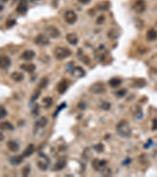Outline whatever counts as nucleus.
I'll list each match as a JSON object with an SVG mask.
<instances>
[{
  "instance_id": "2",
  "label": "nucleus",
  "mask_w": 157,
  "mask_h": 177,
  "mask_svg": "<svg viewBox=\"0 0 157 177\" xmlns=\"http://www.w3.org/2000/svg\"><path fill=\"white\" fill-rule=\"evenodd\" d=\"M72 54V52L69 49L65 47H57L54 50V56L57 60H63L67 59Z\"/></svg>"
},
{
  "instance_id": "21",
  "label": "nucleus",
  "mask_w": 157,
  "mask_h": 177,
  "mask_svg": "<svg viewBox=\"0 0 157 177\" xmlns=\"http://www.w3.org/2000/svg\"><path fill=\"white\" fill-rule=\"evenodd\" d=\"M7 147L12 152H17L19 150V144L17 142L10 140L7 143Z\"/></svg>"
},
{
  "instance_id": "24",
  "label": "nucleus",
  "mask_w": 157,
  "mask_h": 177,
  "mask_svg": "<svg viewBox=\"0 0 157 177\" xmlns=\"http://www.w3.org/2000/svg\"><path fill=\"white\" fill-rule=\"evenodd\" d=\"M109 85L112 88H117L119 87L122 83V80L119 78H116V77H114V78H112L109 80Z\"/></svg>"
},
{
  "instance_id": "6",
  "label": "nucleus",
  "mask_w": 157,
  "mask_h": 177,
  "mask_svg": "<svg viewBox=\"0 0 157 177\" xmlns=\"http://www.w3.org/2000/svg\"><path fill=\"white\" fill-rule=\"evenodd\" d=\"M35 43L39 46H46L49 43V39L48 36L43 34H39L35 38Z\"/></svg>"
},
{
  "instance_id": "43",
  "label": "nucleus",
  "mask_w": 157,
  "mask_h": 177,
  "mask_svg": "<svg viewBox=\"0 0 157 177\" xmlns=\"http://www.w3.org/2000/svg\"><path fill=\"white\" fill-rule=\"evenodd\" d=\"M4 9V7H3V5L2 4V2H0V12H2Z\"/></svg>"
},
{
  "instance_id": "14",
  "label": "nucleus",
  "mask_w": 157,
  "mask_h": 177,
  "mask_svg": "<svg viewBox=\"0 0 157 177\" xmlns=\"http://www.w3.org/2000/svg\"><path fill=\"white\" fill-rule=\"evenodd\" d=\"M66 39L70 44L72 45H76L78 43V39L76 34L75 33H68L66 36Z\"/></svg>"
},
{
  "instance_id": "40",
  "label": "nucleus",
  "mask_w": 157,
  "mask_h": 177,
  "mask_svg": "<svg viewBox=\"0 0 157 177\" xmlns=\"http://www.w3.org/2000/svg\"><path fill=\"white\" fill-rule=\"evenodd\" d=\"M39 105H36V107L34 108L33 111H32V113H33V114H35V113H36V115H38V113H39Z\"/></svg>"
},
{
  "instance_id": "34",
  "label": "nucleus",
  "mask_w": 157,
  "mask_h": 177,
  "mask_svg": "<svg viewBox=\"0 0 157 177\" xmlns=\"http://www.w3.org/2000/svg\"><path fill=\"white\" fill-rule=\"evenodd\" d=\"M126 94V90L121 89L116 92V96L119 97V98H122V97L125 96Z\"/></svg>"
},
{
  "instance_id": "42",
  "label": "nucleus",
  "mask_w": 157,
  "mask_h": 177,
  "mask_svg": "<svg viewBox=\"0 0 157 177\" xmlns=\"http://www.w3.org/2000/svg\"><path fill=\"white\" fill-rule=\"evenodd\" d=\"M3 139H4V135L2 132H0V142H2Z\"/></svg>"
},
{
  "instance_id": "15",
  "label": "nucleus",
  "mask_w": 157,
  "mask_h": 177,
  "mask_svg": "<svg viewBox=\"0 0 157 177\" xmlns=\"http://www.w3.org/2000/svg\"><path fill=\"white\" fill-rule=\"evenodd\" d=\"M21 69H23L25 72H28V73H31L33 72L36 69V66L34 64H23L20 66Z\"/></svg>"
},
{
  "instance_id": "3",
  "label": "nucleus",
  "mask_w": 157,
  "mask_h": 177,
  "mask_svg": "<svg viewBox=\"0 0 157 177\" xmlns=\"http://www.w3.org/2000/svg\"><path fill=\"white\" fill-rule=\"evenodd\" d=\"M90 91L96 94H103L106 91V87L102 82H96L90 86Z\"/></svg>"
},
{
  "instance_id": "29",
  "label": "nucleus",
  "mask_w": 157,
  "mask_h": 177,
  "mask_svg": "<svg viewBox=\"0 0 157 177\" xmlns=\"http://www.w3.org/2000/svg\"><path fill=\"white\" fill-rule=\"evenodd\" d=\"M7 116V111L3 106L0 105V120L5 118Z\"/></svg>"
},
{
  "instance_id": "28",
  "label": "nucleus",
  "mask_w": 157,
  "mask_h": 177,
  "mask_svg": "<svg viewBox=\"0 0 157 177\" xmlns=\"http://www.w3.org/2000/svg\"><path fill=\"white\" fill-rule=\"evenodd\" d=\"M43 102L44 104V105L46 106V108H49L50 105H52V102H53V99L49 97H47V98H45V99H43Z\"/></svg>"
},
{
  "instance_id": "30",
  "label": "nucleus",
  "mask_w": 157,
  "mask_h": 177,
  "mask_svg": "<svg viewBox=\"0 0 157 177\" xmlns=\"http://www.w3.org/2000/svg\"><path fill=\"white\" fill-rule=\"evenodd\" d=\"M108 36L111 39H116L119 36V34H118V31L116 30H111L108 32Z\"/></svg>"
},
{
  "instance_id": "32",
  "label": "nucleus",
  "mask_w": 157,
  "mask_h": 177,
  "mask_svg": "<svg viewBox=\"0 0 157 177\" xmlns=\"http://www.w3.org/2000/svg\"><path fill=\"white\" fill-rule=\"evenodd\" d=\"M30 173V167L29 166H25L22 169V175L24 176H27Z\"/></svg>"
},
{
  "instance_id": "10",
  "label": "nucleus",
  "mask_w": 157,
  "mask_h": 177,
  "mask_svg": "<svg viewBox=\"0 0 157 177\" xmlns=\"http://www.w3.org/2000/svg\"><path fill=\"white\" fill-rule=\"evenodd\" d=\"M72 75L76 78H81L86 75L85 70L80 66H76L72 69Z\"/></svg>"
},
{
  "instance_id": "44",
  "label": "nucleus",
  "mask_w": 157,
  "mask_h": 177,
  "mask_svg": "<svg viewBox=\"0 0 157 177\" xmlns=\"http://www.w3.org/2000/svg\"><path fill=\"white\" fill-rule=\"evenodd\" d=\"M31 2H36V1H39V0H30Z\"/></svg>"
},
{
  "instance_id": "22",
  "label": "nucleus",
  "mask_w": 157,
  "mask_h": 177,
  "mask_svg": "<svg viewBox=\"0 0 157 177\" xmlns=\"http://www.w3.org/2000/svg\"><path fill=\"white\" fill-rule=\"evenodd\" d=\"M11 79L16 82H20L24 79V74L19 72H14L10 75Z\"/></svg>"
},
{
  "instance_id": "38",
  "label": "nucleus",
  "mask_w": 157,
  "mask_h": 177,
  "mask_svg": "<svg viewBox=\"0 0 157 177\" xmlns=\"http://www.w3.org/2000/svg\"><path fill=\"white\" fill-rule=\"evenodd\" d=\"M65 106H66V104L65 103H63V104H61V105H60V106H58V110H57L56 111V113H55V115H54V117H56L57 116V113H58V111L59 110H60V111H61V110H62V109H64V108L65 107Z\"/></svg>"
},
{
  "instance_id": "9",
  "label": "nucleus",
  "mask_w": 157,
  "mask_h": 177,
  "mask_svg": "<svg viewBox=\"0 0 157 177\" xmlns=\"http://www.w3.org/2000/svg\"><path fill=\"white\" fill-rule=\"evenodd\" d=\"M145 2L144 0H136L133 8L137 14H141L145 10Z\"/></svg>"
},
{
  "instance_id": "33",
  "label": "nucleus",
  "mask_w": 157,
  "mask_h": 177,
  "mask_svg": "<svg viewBox=\"0 0 157 177\" xmlns=\"http://www.w3.org/2000/svg\"><path fill=\"white\" fill-rule=\"evenodd\" d=\"M101 107L104 110H108L111 108V104L108 102H104L103 103L101 104Z\"/></svg>"
},
{
  "instance_id": "19",
  "label": "nucleus",
  "mask_w": 157,
  "mask_h": 177,
  "mask_svg": "<svg viewBox=\"0 0 157 177\" xmlns=\"http://www.w3.org/2000/svg\"><path fill=\"white\" fill-rule=\"evenodd\" d=\"M92 165H93V168H94L95 170L97 171L100 169V168L105 167V166L106 165V162L105 161H103V160L100 161V160L95 159L94 162H93Z\"/></svg>"
},
{
  "instance_id": "20",
  "label": "nucleus",
  "mask_w": 157,
  "mask_h": 177,
  "mask_svg": "<svg viewBox=\"0 0 157 177\" xmlns=\"http://www.w3.org/2000/svg\"><path fill=\"white\" fill-rule=\"evenodd\" d=\"M23 160H24V156L23 155H17V156L11 157V158L9 159V162L13 165H20L23 162Z\"/></svg>"
},
{
  "instance_id": "26",
  "label": "nucleus",
  "mask_w": 157,
  "mask_h": 177,
  "mask_svg": "<svg viewBox=\"0 0 157 177\" xmlns=\"http://www.w3.org/2000/svg\"><path fill=\"white\" fill-rule=\"evenodd\" d=\"M47 124V119L45 117H42L37 122H36V126L39 128H44Z\"/></svg>"
},
{
  "instance_id": "27",
  "label": "nucleus",
  "mask_w": 157,
  "mask_h": 177,
  "mask_svg": "<svg viewBox=\"0 0 157 177\" xmlns=\"http://www.w3.org/2000/svg\"><path fill=\"white\" fill-rule=\"evenodd\" d=\"M48 83H49V80L47 77H43V78L41 79L40 82L39 83V88H46L47 85H48Z\"/></svg>"
},
{
  "instance_id": "8",
  "label": "nucleus",
  "mask_w": 157,
  "mask_h": 177,
  "mask_svg": "<svg viewBox=\"0 0 157 177\" xmlns=\"http://www.w3.org/2000/svg\"><path fill=\"white\" fill-rule=\"evenodd\" d=\"M49 164V160L48 157L45 156V155H41L40 160L38 162V166L39 168H40L41 170L46 171L47 168H48Z\"/></svg>"
},
{
  "instance_id": "45",
  "label": "nucleus",
  "mask_w": 157,
  "mask_h": 177,
  "mask_svg": "<svg viewBox=\"0 0 157 177\" xmlns=\"http://www.w3.org/2000/svg\"><path fill=\"white\" fill-rule=\"evenodd\" d=\"M7 1H8V0H2V2H7Z\"/></svg>"
},
{
  "instance_id": "4",
  "label": "nucleus",
  "mask_w": 157,
  "mask_h": 177,
  "mask_svg": "<svg viewBox=\"0 0 157 177\" xmlns=\"http://www.w3.org/2000/svg\"><path fill=\"white\" fill-rule=\"evenodd\" d=\"M46 34L48 37H50V38H54L57 39V37L60 36L61 33H60V31H59L56 27H54L53 25H49L48 27L46 28Z\"/></svg>"
},
{
  "instance_id": "11",
  "label": "nucleus",
  "mask_w": 157,
  "mask_h": 177,
  "mask_svg": "<svg viewBox=\"0 0 157 177\" xmlns=\"http://www.w3.org/2000/svg\"><path fill=\"white\" fill-rule=\"evenodd\" d=\"M11 65V60L8 56H0V68L7 69Z\"/></svg>"
},
{
  "instance_id": "16",
  "label": "nucleus",
  "mask_w": 157,
  "mask_h": 177,
  "mask_svg": "<svg viewBox=\"0 0 157 177\" xmlns=\"http://www.w3.org/2000/svg\"><path fill=\"white\" fill-rule=\"evenodd\" d=\"M14 129V125L8 121H3L0 123V130L2 131H13Z\"/></svg>"
},
{
  "instance_id": "23",
  "label": "nucleus",
  "mask_w": 157,
  "mask_h": 177,
  "mask_svg": "<svg viewBox=\"0 0 157 177\" xmlns=\"http://www.w3.org/2000/svg\"><path fill=\"white\" fill-rule=\"evenodd\" d=\"M65 165H66V161H65V158H61V159H59L58 161L56 162L55 166H54V168H55V170L57 171L61 170L62 168H65Z\"/></svg>"
},
{
  "instance_id": "18",
  "label": "nucleus",
  "mask_w": 157,
  "mask_h": 177,
  "mask_svg": "<svg viewBox=\"0 0 157 177\" xmlns=\"http://www.w3.org/2000/svg\"><path fill=\"white\" fill-rule=\"evenodd\" d=\"M35 151V146H34L33 144H29L27 147L25 148V150H24V152H23L22 155L24 156V157H30L32 154Z\"/></svg>"
},
{
  "instance_id": "5",
  "label": "nucleus",
  "mask_w": 157,
  "mask_h": 177,
  "mask_svg": "<svg viewBox=\"0 0 157 177\" xmlns=\"http://www.w3.org/2000/svg\"><path fill=\"white\" fill-rule=\"evenodd\" d=\"M77 14L73 10H68L65 14V21L69 24L73 25L74 23L76 22L77 20Z\"/></svg>"
},
{
  "instance_id": "31",
  "label": "nucleus",
  "mask_w": 157,
  "mask_h": 177,
  "mask_svg": "<svg viewBox=\"0 0 157 177\" xmlns=\"http://www.w3.org/2000/svg\"><path fill=\"white\" fill-rule=\"evenodd\" d=\"M39 94H40V91H39V90H38V91H36L33 93V94L31 95V102L36 101V99L39 98Z\"/></svg>"
},
{
  "instance_id": "17",
  "label": "nucleus",
  "mask_w": 157,
  "mask_h": 177,
  "mask_svg": "<svg viewBox=\"0 0 157 177\" xmlns=\"http://www.w3.org/2000/svg\"><path fill=\"white\" fill-rule=\"evenodd\" d=\"M146 37L148 41H154L157 39V31L154 29H151L146 34Z\"/></svg>"
},
{
  "instance_id": "12",
  "label": "nucleus",
  "mask_w": 157,
  "mask_h": 177,
  "mask_svg": "<svg viewBox=\"0 0 157 177\" xmlns=\"http://www.w3.org/2000/svg\"><path fill=\"white\" fill-rule=\"evenodd\" d=\"M21 59L25 61H31L36 57V53L31 50H26L21 54Z\"/></svg>"
},
{
  "instance_id": "25",
  "label": "nucleus",
  "mask_w": 157,
  "mask_h": 177,
  "mask_svg": "<svg viewBox=\"0 0 157 177\" xmlns=\"http://www.w3.org/2000/svg\"><path fill=\"white\" fill-rule=\"evenodd\" d=\"M145 84L146 82L144 79H138V80H136L134 82V86L136 87V88H143V87L145 86Z\"/></svg>"
},
{
  "instance_id": "1",
  "label": "nucleus",
  "mask_w": 157,
  "mask_h": 177,
  "mask_svg": "<svg viewBox=\"0 0 157 177\" xmlns=\"http://www.w3.org/2000/svg\"><path fill=\"white\" fill-rule=\"evenodd\" d=\"M117 133L121 137L128 138L131 135V129L130 128L129 123L126 121H120L116 126Z\"/></svg>"
},
{
  "instance_id": "39",
  "label": "nucleus",
  "mask_w": 157,
  "mask_h": 177,
  "mask_svg": "<svg viewBox=\"0 0 157 177\" xmlns=\"http://www.w3.org/2000/svg\"><path fill=\"white\" fill-rule=\"evenodd\" d=\"M157 129V119H153V130H156Z\"/></svg>"
},
{
  "instance_id": "35",
  "label": "nucleus",
  "mask_w": 157,
  "mask_h": 177,
  "mask_svg": "<svg viewBox=\"0 0 157 177\" xmlns=\"http://www.w3.org/2000/svg\"><path fill=\"white\" fill-rule=\"evenodd\" d=\"M16 24V20H14V19H9L7 20V23H6V25H7V28H11L13 27L14 25H15Z\"/></svg>"
},
{
  "instance_id": "36",
  "label": "nucleus",
  "mask_w": 157,
  "mask_h": 177,
  "mask_svg": "<svg viewBox=\"0 0 157 177\" xmlns=\"http://www.w3.org/2000/svg\"><path fill=\"white\" fill-rule=\"evenodd\" d=\"M94 149L96 150H97L98 152H102V150H103V146L101 145V144H98V145H96V146H94Z\"/></svg>"
},
{
  "instance_id": "7",
  "label": "nucleus",
  "mask_w": 157,
  "mask_h": 177,
  "mask_svg": "<svg viewBox=\"0 0 157 177\" xmlns=\"http://www.w3.org/2000/svg\"><path fill=\"white\" fill-rule=\"evenodd\" d=\"M28 0H20L17 7V12L20 14H25L28 11Z\"/></svg>"
},
{
  "instance_id": "13",
  "label": "nucleus",
  "mask_w": 157,
  "mask_h": 177,
  "mask_svg": "<svg viewBox=\"0 0 157 177\" xmlns=\"http://www.w3.org/2000/svg\"><path fill=\"white\" fill-rule=\"evenodd\" d=\"M68 87V83L66 80H62L60 83L57 86V90L60 94H64Z\"/></svg>"
},
{
  "instance_id": "37",
  "label": "nucleus",
  "mask_w": 157,
  "mask_h": 177,
  "mask_svg": "<svg viewBox=\"0 0 157 177\" xmlns=\"http://www.w3.org/2000/svg\"><path fill=\"white\" fill-rule=\"evenodd\" d=\"M104 20H105V17L103 15L100 16L98 18H97V23L99 24V25H101L102 23L104 22Z\"/></svg>"
},
{
  "instance_id": "41",
  "label": "nucleus",
  "mask_w": 157,
  "mask_h": 177,
  "mask_svg": "<svg viewBox=\"0 0 157 177\" xmlns=\"http://www.w3.org/2000/svg\"><path fill=\"white\" fill-rule=\"evenodd\" d=\"M78 1L79 2H81V3H83V4H86V3L90 2V0H78Z\"/></svg>"
}]
</instances>
